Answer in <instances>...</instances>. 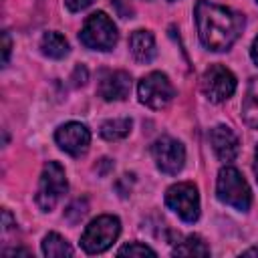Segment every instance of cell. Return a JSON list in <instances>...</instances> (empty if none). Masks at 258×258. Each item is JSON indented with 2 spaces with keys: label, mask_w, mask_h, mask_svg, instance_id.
Masks as SVG:
<instances>
[{
  "label": "cell",
  "mask_w": 258,
  "mask_h": 258,
  "mask_svg": "<svg viewBox=\"0 0 258 258\" xmlns=\"http://www.w3.org/2000/svg\"><path fill=\"white\" fill-rule=\"evenodd\" d=\"M194 14L202 44L214 52L228 50L236 42L244 26L242 14L210 0H198Z\"/></svg>",
  "instance_id": "6da1fadb"
},
{
  "label": "cell",
  "mask_w": 258,
  "mask_h": 258,
  "mask_svg": "<svg viewBox=\"0 0 258 258\" xmlns=\"http://www.w3.org/2000/svg\"><path fill=\"white\" fill-rule=\"evenodd\" d=\"M216 194H218V200L222 204L232 206L240 212H246L250 208V202H252V194H250L246 179L232 165H226L220 169L218 181H216Z\"/></svg>",
  "instance_id": "7a4b0ae2"
},
{
  "label": "cell",
  "mask_w": 258,
  "mask_h": 258,
  "mask_svg": "<svg viewBox=\"0 0 258 258\" xmlns=\"http://www.w3.org/2000/svg\"><path fill=\"white\" fill-rule=\"evenodd\" d=\"M119 232H121L119 218L109 214L99 216L85 228L81 236V246L87 254H101L119 238Z\"/></svg>",
  "instance_id": "3957f363"
},
{
  "label": "cell",
  "mask_w": 258,
  "mask_h": 258,
  "mask_svg": "<svg viewBox=\"0 0 258 258\" xmlns=\"http://www.w3.org/2000/svg\"><path fill=\"white\" fill-rule=\"evenodd\" d=\"M79 38L91 50H111L117 44V28L105 12H93L85 20Z\"/></svg>",
  "instance_id": "277c9868"
},
{
  "label": "cell",
  "mask_w": 258,
  "mask_h": 258,
  "mask_svg": "<svg viewBox=\"0 0 258 258\" xmlns=\"http://www.w3.org/2000/svg\"><path fill=\"white\" fill-rule=\"evenodd\" d=\"M67 175L60 163L56 161H48L40 173V181H38V189H36V204L42 212H50L58 200L67 194Z\"/></svg>",
  "instance_id": "5b68a950"
},
{
  "label": "cell",
  "mask_w": 258,
  "mask_h": 258,
  "mask_svg": "<svg viewBox=\"0 0 258 258\" xmlns=\"http://www.w3.org/2000/svg\"><path fill=\"white\" fill-rule=\"evenodd\" d=\"M165 204L183 222H196L200 218V196H198V187L194 183H189V181L173 183L165 191Z\"/></svg>",
  "instance_id": "8992f818"
},
{
  "label": "cell",
  "mask_w": 258,
  "mask_h": 258,
  "mask_svg": "<svg viewBox=\"0 0 258 258\" xmlns=\"http://www.w3.org/2000/svg\"><path fill=\"white\" fill-rule=\"evenodd\" d=\"M137 95H139V101L143 105H147L149 109H163L171 103L175 89L163 73L155 71V73H149L147 77H143L139 81Z\"/></svg>",
  "instance_id": "52a82bcc"
},
{
  "label": "cell",
  "mask_w": 258,
  "mask_h": 258,
  "mask_svg": "<svg viewBox=\"0 0 258 258\" xmlns=\"http://www.w3.org/2000/svg\"><path fill=\"white\" fill-rule=\"evenodd\" d=\"M202 91L212 103H222L230 99L236 91V77L230 69L222 64H212L202 75Z\"/></svg>",
  "instance_id": "ba28073f"
},
{
  "label": "cell",
  "mask_w": 258,
  "mask_h": 258,
  "mask_svg": "<svg viewBox=\"0 0 258 258\" xmlns=\"http://www.w3.org/2000/svg\"><path fill=\"white\" fill-rule=\"evenodd\" d=\"M151 155H153V161H155L157 169L163 171V173H169V175L177 173L183 167V163H185V149H183V145L177 139L167 137V135H163V137L153 141Z\"/></svg>",
  "instance_id": "9c48e42d"
},
{
  "label": "cell",
  "mask_w": 258,
  "mask_h": 258,
  "mask_svg": "<svg viewBox=\"0 0 258 258\" xmlns=\"http://www.w3.org/2000/svg\"><path fill=\"white\" fill-rule=\"evenodd\" d=\"M54 141L56 145L67 151L69 155H83L87 149H89V143H91V133L89 129L83 125V123H77V121H71V123H64L56 129L54 133Z\"/></svg>",
  "instance_id": "30bf717a"
},
{
  "label": "cell",
  "mask_w": 258,
  "mask_h": 258,
  "mask_svg": "<svg viewBox=\"0 0 258 258\" xmlns=\"http://www.w3.org/2000/svg\"><path fill=\"white\" fill-rule=\"evenodd\" d=\"M131 77L125 71H109L99 81V95L105 101H123L129 97Z\"/></svg>",
  "instance_id": "8fae6325"
},
{
  "label": "cell",
  "mask_w": 258,
  "mask_h": 258,
  "mask_svg": "<svg viewBox=\"0 0 258 258\" xmlns=\"http://www.w3.org/2000/svg\"><path fill=\"white\" fill-rule=\"evenodd\" d=\"M210 141H212V147L218 155L220 161H234L238 151H240V143H238V137L236 133L226 127V125H216L210 133Z\"/></svg>",
  "instance_id": "7c38bea8"
},
{
  "label": "cell",
  "mask_w": 258,
  "mask_h": 258,
  "mask_svg": "<svg viewBox=\"0 0 258 258\" xmlns=\"http://www.w3.org/2000/svg\"><path fill=\"white\" fill-rule=\"evenodd\" d=\"M129 50L135 60L139 62H149L155 56V38L149 30H135L129 38Z\"/></svg>",
  "instance_id": "4fadbf2b"
},
{
  "label": "cell",
  "mask_w": 258,
  "mask_h": 258,
  "mask_svg": "<svg viewBox=\"0 0 258 258\" xmlns=\"http://www.w3.org/2000/svg\"><path fill=\"white\" fill-rule=\"evenodd\" d=\"M242 119L248 127L258 129V77L248 81V89L242 101Z\"/></svg>",
  "instance_id": "5bb4252c"
},
{
  "label": "cell",
  "mask_w": 258,
  "mask_h": 258,
  "mask_svg": "<svg viewBox=\"0 0 258 258\" xmlns=\"http://www.w3.org/2000/svg\"><path fill=\"white\" fill-rule=\"evenodd\" d=\"M40 48L48 58H62L69 54V42L60 32H46L40 40Z\"/></svg>",
  "instance_id": "9a60e30c"
},
{
  "label": "cell",
  "mask_w": 258,
  "mask_h": 258,
  "mask_svg": "<svg viewBox=\"0 0 258 258\" xmlns=\"http://www.w3.org/2000/svg\"><path fill=\"white\" fill-rule=\"evenodd\" d=\"M133 127V121L129 117H121V119H109L101 125V137L107 141H119L123 137L129 135Z\"/></svg>",
  "instance_id": "2e32d148"
},
{
  "label": "cell",
  "mask_w": 258,
  "mask_h": 258,
  "mask_svg": "<svg viewBox=\"0 0 258 258\" xmlns=\"http://www.w3.org/2000/svg\"><path fill=\"white\" fill-rule=\"evenodd\" d=\"M42 254L48 258H60V256H73L71 244L56 232H50L42 240Z\"/></svg>",
  "instance_id": "e0dca14e"
},
{
  "label": "cell",
  "mask_w": 258,
  "mask_h": 258,
  "mask_svg": "<svg viewBox=\"0 0 258 258\" xmlns=\"http://www.w3.org/2000/svg\"><path fill=\"white\" fill-rule=\"evenodd\" d=\"M175 256H210V248L200 236H187L173 248Z\"/></svg>",
  "instance_id": "ac0fdd59"
},
{
  "label": "cell",
  "mask_w": 258,
  "mask_h": 258,
  "mask_svg": "<svg viewBox=\"0 0 258 258\" xmlns=\"http://www.w3.org/2000/svg\"><path fill=\"white\" fill-rule=\"evenodd\" d=\"M119 256H155V250H151L149 246L145 244H139V242H131L123 248L117 250Z\"/></svg>",
  "instance_id": "d6986e66"
},
{
  "label": "cell",
  "mask_w": 258,
  "mask_h": 258,
  "mask_svg": "<svg viewBox=\"0 0 258 258\" xmlns=\"http://www.w3.org/2000/svg\"><path fill=\"white\" fill-rule=\"evenodd\" d=\"M64 214H67V218H69L73 224H77V222L87 214V202H85V200H77L75 204L69 206V210H67Z\"/></svg>",
  "instance_id": "ffe728a7"
},
{
  "label": "cell",
  "mask_w": 258,
  "mask_h": 258,
  "mask_svg": "<svg viewBox=\"0 0 258 258\" xmlns=\"http://www.w3.org/2000/svg\"><path fill=\"white\" fill-rule=\"evenodd\" d=\"M111 4L115 6L117 14L121 18H131L133 16V6H131V0H111Z\"/></svg>",
  "instance_id": "44dd1931"
},
{
  "label": "cell",
  "mask_w": 258,
  "mask_h": 258,
  "mask_svg": "<svg viewBox=\"0 0 258 258\" xmlns=\"http://www.w3.org/2000/svg\"><path fill=\"white\" fill-rule=\"evenodd\" d=\"M95 0H64V4H67V8L71 10V12H79V10H85L87 6H91Z\"/></svg>",
  "instance_id": "7402d4cb"
},
{
  "label": "cell",
  "mask_w": 258,
  "mask_h": 258,
  "mask_svg": "<svg viewBox=\"0 0 258 258\" xmlns=\"http://www.w3.org/2000/svg\"><path fill=\"white\" fill-rule=\"evenodd\" d=\"M10 48H12V44H10V36H8V32H2V52H4V58H2V62H4V64H8Z\"/></svg>",
  "instance_id": "603a6c76"
},
{
  "label": "cell",
  "mask_w": 258,
  "mask_h": 258,
  "mask_svg": "<svg viewBox=\"0 0 258 258\" xmlns=\"http://www.w3.org/2000/svg\"><path fill=\"white\" fill-rule=\"evenodd\" d=\"M250 54H252V60L258 64V36L254 38V42H252V48H250Z\"/></svg>",
  "instance_id": "cb8c5ba5"
},
{
  "label": "cell",
  "mask_w": 258,
  "mask_h": 258,
  "mask_svg": "<svg viewBox=\"0 0 258 258\" xmlns=\"http://www.w3.org/2000/svg\"><path fill=\"white\" fill-rule=\"evenodd\" d=\"M242 254H244V256H258V246H254V248H248V250H244Z\"/></svg>",
  "instance_id": "d4e9b609"
},
{
  "label": "cell",
  "mask_w": 258,
  "mask_h": 258,
  "mask_svg": "<svg viewBox=\"0 0 258 258\" xmlns=\"http://www.w3.org/2000/svg\"><path fill=\"white\" fill-rule=\"evenodd\" d=\"M254 173H256V181H258V147H256V153H254Z\"/></svg>",
  "instance_id": "484cf974"
},
{
  "label": "cell",
  "mask_w": 258,
  "mask_h": 258,
  "mask_svg": "<svg viewBox=\"0 0 258 258\" xmlns=\"http://www.w3.org/2000/svg\"><path fill=\"white\" fill-rule=\"evenodd\" d=\"M256 2H258V0H256Z\"/></svg>",
  "instance_id": "4316f807"
}]
</instances>
